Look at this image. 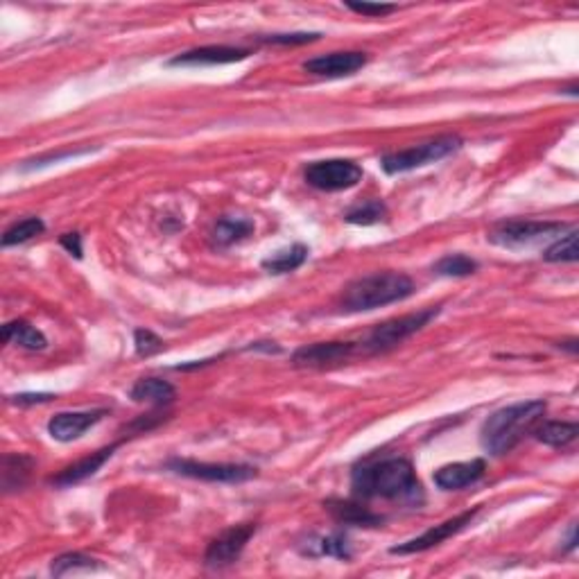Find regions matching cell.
<instances>
[{
	"mask_svg": "<svg viewBox=\"0 0 579 579\" xmlns=\"http://www.w3.org/2000/svg\"><path fill=\"white\" fill-rule=\"evenodd\" d=\"M439 315V306L426 308V311L412 312V315L394 317L390 321H383V324L375 326L369 333V338L362 344V353H384L390 348L399 347L401 342H405L408 338H412L414 333L423 329V326L430 324L435 317Z\"/></svg>",
	"mask_w": 579,
	"mask_h": 579,
	"instance_id": "obj_5",
	"label": "cell"
},
{
	"mask_svg": "<svg viewBox=\"0 0 579 579\" xmlns=\"http://www.w3.org/2000/svg\"><path fill=\"white\" fill-rule=\"evenodd\" d=\"M317 555H326V556H335V559H344L348 561L353 556L351 543L344 534L335 532L329 534V537H321L317 541Z\"/></svg>",
	"mask_w": 579,
	"mask_h": 579,
	"instance_id": "obj_29",
	"label": "cell"
},
{
	"mask_svg": "<svg viewBox=\"0 0 579 579\" xmlns=\"http://www.w3.org/2000/svg\"><path fill=\"white\" fill-rule=\"evenodd\" d=\"M546 410V401H523V403L496 410L487 421L482 423V448L493 457L511 453L541 423Z\"/></svg>",
	"mask_w": 579,
	"mask_h": 579,
	"instance_id": "obj_2",
	"label": "cell"
},
{
	"mask_svg": "<svg viewBox=\"0 0 579 579\" xmlns=\"http://www.w3.org/2000/svg\"><path fill=\"white\" fill-rule=\"evenodd\" d=\"M362 353V344L356 342H317L297 348L293 356V365L302 369H324L348 362L353 356Z\"/></svg>",
	"mask_w": 579,
	"mask_h": 579,
	"instance_id": "obj_9",
	"label": "cell"
},
{
	"mask_svg": "<svg viewBox=\"0 0 579 579\" xmlns=\"http://www.w3.org/2000/svg\"><path fill=\"white\" fill-rule=\"evenodd\" d=\"M254 233V222L245 218H222L218 220V224L213 227V245L215 247H231L236 242L245 240Z\"/></svg>",
	"mask_w": 579,
	"mask_h": 579,
	"instance_id": "obj_22",
	"label": "cell"
},
{
	"mask_svg": "<svg viewBox=\"0 0 579 579\" xmlns=\"http://www.w3.org/2000/svg\"><path fill=\"white\" fill-rule=\"evenodd\" d=\"M432 269H435L439 276L462 278V276H471V274H475L477 263L473 258H468L466 254H448L441 260H437Z\"/></svg>",
	"mask_w": 579,
	"mask_h": 579,
	"instance_id": "obj_26",
	"label": "cell"
},
{
	"mask_svg": "<svg viewBox=\"0 0 579 579\" xmlns=\"http://www.w3.org/2000/svg\"><path fill=\"white\" fill-rule=\"evenodd\" d=\"M487 462L484 459H471V462H455L446 464L439 471H435L432 480L441 492H457V489L471 487L484 475Z\"/></svg>",
	"mask_w": 579,
	"mask_h": 579,
	"instance_id": "obj_14",
	"label": "cell"
},
{
	"mask_svg": "<svg viewBox=\"0 0 579 579\" xmlns=\"http://www.w3.org/2000/svg\"><path fill=\"white\" fill-rule=\"evenodd\" d=\"M167 471L176 473V475L193 477V480H204V482H247L251 477H256V468L249 464H206L195 462V459H167L166 462Z\"/></svg>",
	"mask_w": 579,
	"mask_h": 579,
	"instance_id": "obj_7",
	"label": "cell"
},
{
	"mask_svg": "<svg viewBox=\"0 0 579 579\" xmlns=\"http://www.w3.org/2000/svg\"><path fill=\"white\" fill-rule=\"evenodd\" d=\"M308 254H311V251H308L306 245L285 247V249L276 251V254H272L269 258H265L263 263H260V267L269 274H290L306 263Z\"/></svg>",
	"mask_w": 579,
	"mask_h": 579,
	"instance_id": "obj_20",
	"label": "cell"
},
{
	"mask_svg": "<svg viewBox=\"0 0 579 579\" xmlns=\"http://www.w3.org/2000/svg\"><path fill=\"white\" fill-rule=\"evenodd\" d=\"M130 396L131 401H136V403H152V405H158V408H163V405H170L172 401H175L176 390L167 383V380L140 378L139 383L131 387Z\"/></svg>",
	"mask_w": 579,
	"mask_h": 579,
	"instance_id": "obj_18",
	"label": "cell"
},
{
	"mask_svg": "<svg viewBox=\"0 0 579 579\" xmlns=\"http://www.w3.org/2000/svg\"><path fill=\"white\" fill-rule=\"evenodd\" d=\"M577 435L579 426L574 421H546L534 428V437L552 448H564V446L573 444Z\"/></svg>",
	"mask_w": 579,
	"mask_h": 579,
	"instance_id": "obj_21",
	"label": "cell"
},
{
	"mask_svg": "<svg viewBox=\"0 0 579 579\" xmlns=\"http://www.w3.org/2000/svg\"><path fill=\"white\" fill-rule=\"evenodd\" d=\"M321 34L320 32H294V34H272L265 37V43H276V46H303V43L317 41Z\"/></svg>",
	"mask_w": 579,
	"mask_h": 579,
	"instance_id": "obj_31",
	"label": "cell"
},
{
	"mask_svg": "<svg viewBox=\"0 0 579 579\" xmlns=\"http://www.w3.org/2000/svg\"><path fill=\"white\" fill-rule=\"evenodd\" d=\"M387 218V206L380 200H369L365 204L353 206L351 211H347L344 220L348 224H357V227H371V224H378Z\"/></svg>",
	"mask_w": 579,
	"mask_h": 579,
	"instance_id": "obj_24",
	"label": "cell"
},
{
	"mask_svg": "<svg viewBox=\"0 0 579 579\" xmlns=\"http://www.w3.org/2000/svg\"><path fill=\"white\" fill-rule=\"evenodd\" d=\"M462 148V139L455 134L439 136L435 140H428V143L414 145V148L401 149V152L394 154H384L380 158V167H383L387 175H401V172H410L414 167L430 166V163L441 161L448 154L457 152Z\"/></svg>",
	"mask_w": 579,
	"mask_h": 579,
	"instance_id": "obj_4",
	"label": "cell"
},
{
	"mask_svg": "<svg viewBox=\"0 0 579 579\" xmlns=\"http://www.w3.org/2000/svg\"><path fill=\"white\" fill-rule=\"evenodd\" d=\"M347 7L362 16H387L399 10L396 5H383V3H347Z\"/></svg>",
	"mask_w": 579,
	"mask_h": 579,
	"instance_id": "obj_32",
	"label": "cell"
},
{
	"mask_svg": "<svg viewBox=\"0 0 579 579\" xmlns=\"http://www.w3.org/2000/svg\"><path fill=\"white\" fill-rule=\"evenodd\" d=\"M477 511H480V507H475V510L471 511H464V514L455 516V519L444 520V523L435 525V528H430L428 532H423L421 537L410 538V541L405 543H399V546L392 547L390 552L392 555H417V552L430 550V547L439 546V543H444L446 538L455 537V534L462 532L464 528H468V525L473 523V519L477 516Z\"/></svg>",
	"mask_w": 579,
	"mask_h": 579,
	"instance_id": "obj_11",
	"label": "cell"
},
{
	"mask_svg": "<svg viewBox=\"0 0 579 579\" xmlns=\"http://www.w3.org/2000/svg\"><path fill=\"white\" fill-rule=\"evenodd\" d=\"M256 534V523H242L236 528H229L218 538L209 543L204 555V564L211 568H224L240 559L242 550L247 547L249 538Z\"/></svg>",
	"mask_w": 579,
	"mask_h": 579,
	"instance_id": "obj_10",
	"label": "cell"
},
{
	"mask_svg": "<svg viewBox=\"0 0 579 579\" xmlns=\"http://www.w3.org/2000/svg\"><path fill=\"white\" fill-rule=\"evenodd\" d=\"M104 410L93 412H59L48 421V432L57 441H73L82 437L88 428H93L104 417Z\"/></svg>",
	"mask_w": 579,
	"mask_h": 579,
	"instance_id": "obj_15",
	"label": "cell"
},
{
	"mask_svg": "<svg viewBox=\"0 0 579 579\" xmlns=\"http://www.w3.org/2000/svg\"><path fill=\"white\" fill-rule=\"evenodd\" d=\"M366 66L365 52H330L312 57L303 64V70L317 77H347Z\"/></svg>",
	"mask_w": 579,
	"mask_h": 579,
	"instance_id": "obj_12",
	"label": "cell"
},
{
	"mask_svg": "<svg viewBox=\"0 0 579 579\" xmlns=\"http://www.w3.org/2000/svg\"><path fill=\"white\" fill-rule=\"evenodd\" d=\"M55 396L52 394H16L12 396V403H19V405H34V403H48V401H52Z\"/></svg>",
	"mask_w": 579,
	"mask_h": 579,
	"instance_id": "obj_34",
	"label": "cell"
},
{
	"mask_svg": "<svg viewBox=\"0 0 579 579\" xmlns=\"http://www.w3.org/2000/svg\"><path fill=\"white\" fill-rule=\"evenodd\" d=\"M34 459L28 455H5L3 457V487L5 492H19L25 487Z\"/></svg>",
	"mask_w": 579,
	"mask_h": 579,
	"instance_id": "obj_23",
	"label": "cell"
},
{
	"mask_svg": "<svg viewBox=\"0 0 579 579\" xmlns=\"http://www.w3.org/2000/svg\"><path fill=\"white\" fill-rule=\"evenodd\" d=\"M118 446H121V441H118V444L107 446V448L95 450V453H91L88 457L79 459V462L70 464V466H66L64 471H59L55 477H50V482L55 484V487H70V484H77V482L95 475V473H98L100 468H103L104 464L113 457V453H116Z\"/></svg>",
	"mask_w": 579,
	"mask_h": 579,
	"instance_id": "obj_16",
	"label": "cell"
},
{
	"mask_svg": "<svg viewBox=\"0 0 579 579\" xmlns=\"http://www.w3.org/2000/svg\"><path fill=\"white\" fill-rule=\"evenodd\" d=\"M59 242L68 254H73L75 258H82V236L79 233H64Z\"/></svg>",
	"mask_w": 579,
	"mask_h": 579,
	"instance_id": "obj_33",
	"label": "cell"
},
{
	"mask_svg": "<svg viewBox=\"0 0 579 579\" xmlns=\"http://www.w3.org/2000/svg\"><path fill=\"white\" fill-rule=\"evenodd\" d=\"M249 55L251 50H247V48L204 46L172 57V59L167 61V66H224L236 64V61H245Z\"/></svg>",
	"mask_w": 579,
	"mask_h": 579,
	"instance_id": "obj_13",
	"label": "cell"
},
{
	"mask_svg": "<svg viewBox=\"0 0 579 579\" xmlns=\"http://www.w3.org/2000/svg\"><path fill=\"white\" fill-rule=\"evenodd\" d=\"M3 339H5L7 344L30 348V351H41V348L48 347L46 335L23 320L10 321V324L3 326Z\"/></svg>",
	"mask_w": 579,
	"mask_h": 579,
	"instance_id": "obj_19",
	"label": "cell"
},
{
	"mask_svg": "<svg viewBox=\"0 0 579 579\" xmlns=\"http://www.w3.org/2000/svg\"><path fill=\"white\" fill-rule=\"evenodd\" d=\"M414 294V281L401 272H375L360 276L344 287L342 311L365 312L403 302Z\"/></svg>",
	"mask_w": 579,
	"mask_h": 579,
	"instance_id": "obj_3",
	"label": "cell"
},
{
	"mask_svg": "<svg viewBox=\"0 0 579 579\" xmlns=\"http://www.w3.org/2000/svg\"><path fill=\"white\" fill-rule=\"evenodd\" d=\"M95 568L91 556L82 555V552H66V555L57 556L50 565V573L55 577H64L68 573H77V570H91Z\"/></svg>",
	"mask_w": 579,
	"mask_h": 579,
	"instance_id": "obj_28",
	"label": "cell"
},
{
	"mask_svg": "<svg viewBox=\"0 0 579 579\" xmlns=\"http://www.w3.org/2000/svg\"><path fill=\"white\" fill-rule=\"evenodd\" d=\"M351 489L357 501H394L405 505H423V484L414 466L403 457H387L353 468Z\"/></svg>",
	"mask_w": 579,
	"mask_h": 579,
	"instance_id": "obj_1",
	"label": "cell"
},
{
	"mask_svg": "<svg viewBox=\"0 0 579 579\" xmlns=\"http://www.w3.org/2000/svg\"><path fill=\"white\" fill-rule=\"evenodd\" d=\"M564 229V222H550V220H507V222L498 224L489 233V240L493 245L516 249V247L532 245V242L541 240V238H550L555 233H561Z\"/></svg>",
	"mask_w": 579,
	"mask_h": 579,
	"instance_id": "obj_8",
	"label": "cell"
},
{
	"mask_svg": "<svg viewBox=\"0 0 579 579\" xmlns=\"http://www.w3.org/2000/svg\"><path fill=\"white\" fill-rule=\"evenodd\" d=\"M326 510L333 514L335 520L344 525H353V528H380L383 525V516L374 514L369 507L360 505L356 501H326Z\"/></svg>",
	"mask_w": 579,
	"mask_h": 579,
	"instance_id": "obj_17",
	"label": "cell"
},
{
	"mask_svg": "<svg viewBox=\"0 0 579 579\" xmlns=\"http://www.w3.org/2000/svg\"><path fill=\"white\" fill-rule=\"evenodd\" d=\"M574 547H577V525H570V538H568V543H565L564 552L574 550Z\"/></svg>",
	"mask_w": 579,
	"mask_h": 579,
	"instance_id": "obj_35",
	"label": "cell"
},
{
	"mask_svg": "<svg viewBox=\"0 0 579 579\" xmlns=\"http://www.w3.org/2000/svg\"><path fill=\"white\" fill-rule=\"evenodd\" d=\"M134 344H136V353L143 357H149L154 356V353H158L163 348V339L158 338L157 333H152V330L148 329H139L134 333Z\"/></svg>",
	"mask_w": 579,
	"mask_h": 579,
	"instance_id": "obj_30",
	"label": "cell"
},
{
	"mask_svg": "<svg viewBox=\"0 0 579 579\" xmlns=\"http://www.w3.org/2000/svg\"><path fill=\"white\" fill-rule=\"evenodd\" d=\"M362 167L351 158H326V161H315L306 167L308 185L326 193H338V190L353 188L357 181H362Z\"/></svg>",
	"mask_w": 579,
	"mask_h": 579,
	"instance_id": "obj_6",
	"label": "cell"
},
{
	"mask_svg": "<svg viewBox=\"0 0 579 579\" xmlns=\"http://www.w3.org/2000/svg\"><path fill=\"white\" fill-rule=\"evenodd\" d=\"M43 231H46V224H43L41 218H25L7 229L5 236H3V247H12V245H21V242H28V240H32V238L41 236Z\"/></svg>",
	"mask_w": 579,
	"mask_h": 579,
	"instance_id": "obj_25",
	"label": "cell"
},
{
	"mask_svg": "<svg viewBox=\"0 0 579 579\" xmlns=\"http://www.w3.org/2000/svg\"><path fill=\"white\" fill-rule=\"evenodd\" d=\"M577 236L579 233L574 231V229L573 231L565 233V236H561L555 245L547 247L546 254H543V258H546L547 263H574V260L579 258Z\"/></svg>",
	"mask_w": 579,
	"mask_h": 579,
	"instance_id": "obj_27",
	"label": "cell"
}]
</instances>
